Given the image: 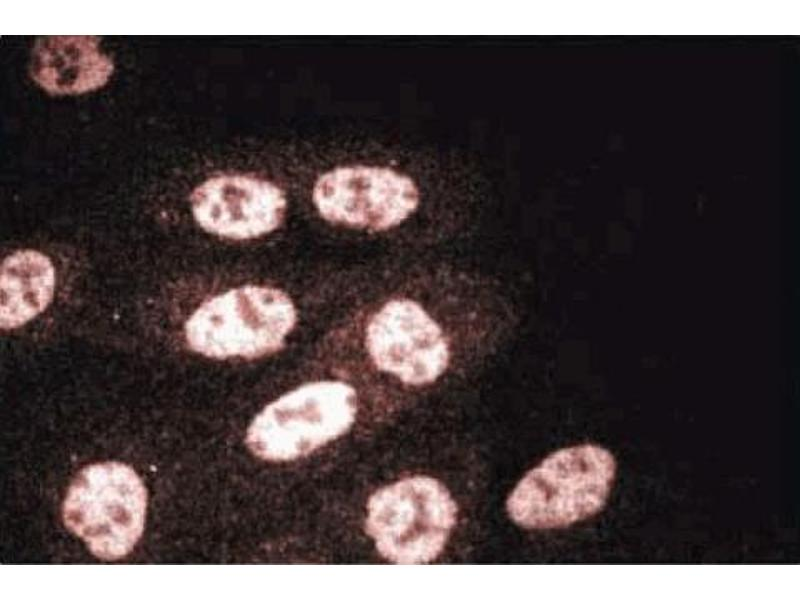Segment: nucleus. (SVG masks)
<instances>
[{
    "label": "nucleus",
    "mask_w": 800,
    "mask_h": 600,
    "mask_svg": "<svg viewBox=\"0 0 800 600\" xmlns=\"http://www.w3.org/2000/svg\"><path fill=\"white\" fill-rule=\"evenodd\" d=\"M197 222L207 231L232 239H249L274 230L286 209L283 192L249 176L208 179L191 195Z\"/></svg>",
    "instance_id": "nucleus-7"
},
{
    "label": "nucleus",
    "mask_w": 800,
    "mask_h": 600,
    "mask_svg": "<svg viewBox=\"0 0 800 600\" xmlns=\"http://www.w3.org/2000/svg\"><path fill=\"white\" fill-rule=\"evenodd\" d=\"M296 322L281 290L246 285L204 302L188 319L186 339L208 357H259L279 349Z\"/></svg>",
    "instance_id": "nucleus-4"
},
{
    "label": "nucleus",
    "mask_w": 800,
    "mask_h": 600,
    "mask_svg": "<svg viewBox=\"0 0 800 600\" xmlns=\"http://www.w3.org/2000/svg\"><path fill=\"white\" fill-rule=\"evenodd\" d=\"M313 200L328 220L382 231L418 209L420 192L411 178L389 168L352 166L321 176Z\"/></svg>",
    "instance_id": "nucleus-6"
},
{
    "label": "nucleus",
    "mask_w": 800,
    "mask_h": 600,
    "mask_svg": "<svg viewBox=\"0 0 800 600\" xmlns=\"http://www.w3.org/2000/svg\"><path fill=\"white\" fill-rule=\"evenodd\" d=\"M92 36H45L32 51V78L50 93H84L103 86L114 65Z\"/></svg>",
    "instance_id": "nucleus-8"
},
{
    "label": "nucleus",
    "mask_w": 800,
    "mask_h": 600,
    "mask_svg": "<svg viewBox=\"0 0 800 600\" xmlns=\"http://www.w3.org/2000/svg\"><path fill=\"white\" fill-rule=\"evenodd\" d=\"M616 470L612 453L599 445L556 450L518 481L506 500L507 515L527 530L572 526L604 508Z\"/></svg>",
    "instance_id": "nucleus-2"
},
{
    "label": "nucleus",
    "mask_w": 800,
    "mask_h": 600,
    "mask_svg": "<svg viewBox=\"0 0 800 600\" xmlns=\"http://www.w3.org/2000/svg\"><path fill=\"white\" fill-rule=\"evenodd\" d=\"M2 329L19 327L50 303L55 288V271L48 257L35 250H19L1 266Z\"/></svg>",
    "instance_id": "nucleus-9"
},
{
    "label": "nucleus",
    "mask_w": 800,
    "mask_h": 600,
    "mask_svg": "<svg viewBox=\"0 0 800 600\" xmlns=\"http://www.w3.org/2000/svg\"><path fill=\"white\" fill-rule=\"evenodd\" d=\"M356 411L357 396L350 385L308 383L266 406L249 426L246 442L263 459H295L345 433Z\"/></svg>",
    "instance_id": "nucleus-5"
},
{
    "label": "nucleus",
    "mask_w": 800,
    "mask_h": 600,
    "mask_svg": "<svg viewBox=\"0 0 800 600\" xmlns=\"http://www.w3.org/2000/svg\"><path fill=\"white\" fill-rule=\"evenodd\" d=\"M469 452L445 444L433 467L378 489L367 504L366 531L397 564L448 562L464 556L476 531L479 478Z\"/></svg>",
    "instance_id": "nucleus-1"
},
{
    "label": "nucleus",
    "mask_w": 800,
    "mask_h": 600,
    "mask_svg": "<svg viewBox=\"0 0 800 600\" xmlns=\"http://www.w3.org/2000/svg\"><path fill=\"white\" fill-rule=\"evenodd\" d=\"M147 493L128 465L92 464L74 479L63 504L69 530L99 558L115 560L129 554L140 539Z\"/></svg>",
    "instance_id": "nucleus-3"
}]
</instances>
